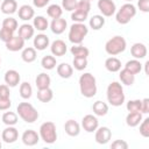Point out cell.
Wrapping results in <instances>:
<instances>
[{
    "label": "cell",
    "mask_w": 149,
    "mask_h": 149,
    "mask_svg": "<svg viewBox=\"0 0 149 149\" xmlns=\"http://www.w3.org/2000/svg\"><path fill=\"white\" fill-rule=\"evenodd\" d=\"M66 26H68V22H66L65 19H62V17L52 19L51 24H50V29H51V31H52L54 34L59 35V34H62V33L65 31Z\"/></svg>",
    "instance_id": "cell-16"
},
{
    "label": "cell",
    "mask_w": 149,
    "mask_h": 149,
    "mask_svg": "<svg viewBox=\"0 0 149 149\" xmlns=\"http://www.w3.org/2000/svg\"><path fill=\"white\" fill-rule=\"evenodd\" d=\"M81 127L84 128L85 132L87 133H93L95 132V129L99 127V121L97 119V116L92 115V114H87L81 120Z\"/></svg>",
    "instance_id": "cell-10"
},
{
    "label": "cell",
    "mask_w": 149,
    "mask_h": 149,
    "mask_svg": "<svg viewBox=\"0 0 149 149\" xmlns=\"http://www.w3.org/2000/svg\"><path fill=\"white\" fill-rule=\"evenodd\" d=\"M49 43H50L49 37L45 34H38L34 37V48L36 50L42 51V50L47 49L49 47Z\"/></svg>",
    "instance_id": "cell-19"
},
{
    "label": "cell",
    "mask_w": 149,
    "mask_h": 149,
    "mask_svg": "<svg viewBox=\"0 0 149 149\" xmlns=\"http://www.w3.org/2000/svg\"><path fill=\"white\" fill-rule=\"evenodd\" d=\"M126 108L128 112H141V100H129L126 105Z\"/></svg>",
    "instance_id": "cell-41"
},
{
    "label": "cell",
    "mask_w": 149,
    "mask_h": 149,
    "mask_svg": "<svg viewBox=\"0 0 149 149\" xmlns=\"http://www.w3.org/2000/svg\"><path fill=\"white\" fill-rule=\"evenodd\" d=\"M107 100L108 102L114 106V107H119L125 102V93H123V87L120 83L118 81H112L108 86H107Z\"/></svg>",
    "instance_id": "cell-2"
},
{
    "label": "cell",
    "mask_w": 149,
    "mask_h": 149,
    "mask_svg": "<svg viewBox=\"0 0 149 149\" xmlns=\"http://www.w3.org/2000/svg\"><path fill=\"white\" fill-rule=\"evenodd\" d=\"M17 115L27 123H33L38 119L37 109L29 102H20L16 107Z\"/></svg>",
    "instance_id": "cell-3"
},
{
    "label": "cell",
    "mask_w": 149,
    "mask_h": 149,
    "mask_svg": "<svg viewBox=\"0 0 149 149\" xmlns=\"http://www.w3.org/2000/svg\"><path fill=\"white\" fill-rule=\"evenodd\" d=\"M48 2H49V0H33L34 6L37 7V8H43V7H45V6L48 5Z\"/></svg>",
    "instance_id": "cell-52"
},
{
    "label": "cell",
    "mask_w": 149,
    "mask_h": 149,
    "mask_svg": "<svg viewBox=\"0 0 149 149\" xmlns=\"http://www.w3.org/2000/svg\"><path fill=\"white\" fill-rule=\"evenodd\" d=\"M52 98H54V92L50 87L42 88V90L37 91V99L41 102H49L52 100Z\"/></svg>",
    "instance_id": "cell-30"
},
{
    "label": "cell",
    "mask_w": 149,
    "mask_h": 149,
    "mask_svg": "<svg viewBox=\"0 0 149 149\" xmlns=\"http://www.w3.org/2000/svg\"><path fill=\"white\" fill-rule=\"evenodd\" d=\"M119 78L121 80L122 84L129 86V85H133L134 81H135V74H133L130 71H128L127 69H122L120 71V74H119Z\"/></svg>",
    "instance_id": "cell-28"
},
{
    "label": "cell",
    "mask_w": 149,
    "mask_h": 149,
    "mask_svg": "<svg viewBox=\"0 0 149 149\" xmlns=\"http://www.w3.org/2000/svg\"><path fill=\"white\" fill-rule=\"evenodd\" d=\"M76 6H77V0H62V8L68 12L74 10Z\"/></svg>",
    "instance_id": "cell-46"
},
{
    "label": "cell",
    "mask_w": 149,
    "mask_h": 149,
    "mask_svg": "<svg viewBox=\"0 0 149 149\" xmlns=\"http://www.w3.org/2000/svg\"><path fill=\"white\" fill-rule=\"evenodd\" d=\"M79 88L81 95L85 98H92L97 94V80L93 74L85 72L79 77Z\"/></svg>",
    "instance_id": "cell-1"
},
{
    "label": "cell",
    "mask_w": 149,
    "mask_h": 149,
    "mask_svg": "<svg viewBox=\"0 0 149 149\" xmlns=\"http://www.w3.org/2000/svg\"><path fill=\"white\" fill-rule=\"evenodd\" d=\"M40 137L48 144H52L57 140V132L56 126L51 121H47L41 125L40 127Z\"/></svg>",
    "instance_id": "cell-7"
},
{
    "label": "cell",
    "mask_w": 149,
    "mask_h": 149,
    "mask_svg": "<svg viewBox=\"0 0 149 149\" xmlns=\"http://www.w3.org/2000/svg\"><path fill=\"white\" fill-rule=\"evenodd\" d=\"M148 65H149V62L147 61L146 64H144V66H146V73H147V74H148Z\"/></svg>",
    "instance_id": "cell-53"
},
{
    "label": "cell",
    "mask_w": 149,
    "mask_h": 149,
    "mask_svg": "<svg viewBox=\"0 0 149 149\" xmlns=\"http://www.w3.org/2000/svg\"><path fill=\"white\" fill-rule=\"evenodd\" d=\"M73 68L78 71H83L87 66V58L85 57H73Z\"/></svg>",
    "instance_id": "cell-39"
},
{
    "label": "cell",
    "mask_w": 149,
    "mask_h": 149,
    "mask_svg": "<svg viewBox=\"0 0 149 149\" xmlns=\"http://www.w3.org/2000/svg\"><path fill=\"white\" fill-rule=\"evenodd\" d=\"M56 58L51 55H47L41 59V65L45 70H52L54 68H56Z\"/></svg>",
    "instance_id": "cell-37"
},
{
    "label": "cell",
    "mask_w": 149,
    "mask_h": 149,
    "mask_svg": "<svg viewBox=\"0 0 149 149\" xmlns=\"http://www.w3.org/2000/svg\"><path fill=\"white\" fill-rule=\"evenodd\" d=\"M62 13H63V8L59 5H57V3H52V5L48 6V8H47V14L51 19L62 17Z\"/></svg>",
    "instance_id": "cell-36"
},
{
    "label": "cell",
    "mask_w": 149,
    "mask_h": 149,
    "mask_svg": "<svg viewBox=\"0 0 149 149\" xmlns=\"http://www.w3.org/2000/svg\"><path fill=\"white\" fill-rule=\"evenodd\" d=\"M21 140H22V142L26 146L33 147V146H35V144L38 143V141H40V134H37L33 129H27V130L23 132V134L21 136Z\"/></svg>",
    "instance_id": "cell-12"
},
{
    "label": "cell",
    "mask_w": 149,
    "mask_h": 149,
    "mask_svg": "<svg viewBox=\"0 0 149 149\" xmlns=\"http://www.w3.org/2000/svg\"><path fill=\"white\" fill-rule=\"evenodd\" d=\"M73 73V68L68 64V63H61L59 65H57V74L63 78V79H68L72 76Z\"/></svg>",
    "instance_id": "cell-24"
},
{
    "label": "cell",
    "mask_w": 149,
    "mask_h": 149,
    "mask_svg": "<svg viewBox=\"0 0 149 149\" xmlns=\"http://www.w3.org/2000/svg\"><path fill=\"white\" fill-rule=\"evenodd\" d=\"M105 68L109 72H118L121 70V61L116 57H108L105 61Z\"/></svg>",
    "instance_id": "cell-23"
},
{
    "label": "cell",
    "mask_w": 149,
    "mask_h": 149,
    "mask_svg": "<svg viewBox=\"0 0 149 149\" xmlns=\"http://www.w3.org/2000/svg\"><path fill=\"white\" fill-rule=\"evenodd\" d=\"M13 36H14V31H12V30H9L7 28H3V27L0 29V40L2 42L7 43Z\"/></svg>",
    "instance_id": "cell-45"
},
{
    "label": "cell",
    "mask_w": 149,
    "mask_h": 149,
    "mask_svg": "<svg viewBox=\"0 0 149 149\" xmlns=\"http://www.w3.org/2000/svg\"><path fill=\"white\" fill-rule=\"evenodd\" d=\"M17 26H19V24H17L16 19L10 17V16L3 19V21H2V27H3V28H7V29H9V30H12V31H15V30L17 29Z\"/></svg>",
    "instance_id": "cell-40"
},
{
    "label": "cell",
    "mask_w": 149,
    "mask_h": 149,
    "mask_svg": "<svg viewBox=\"0 0 149 149\" xmlns=\"http://www.w3.org/2000/svg\"><path fill=\"white\" fill-rule=\"evenodd\" d=\"M12 106L9 98H1L0 97V111H7Z\"/></svg>",
    "instance_id": "cell-48"
},
{
    "label": "cell",
    "mask_w": 149,
    "mask_h": 149,
    "mask_svg": "<svg viewBox=\"0 0 149 149\" xmlns=\"http://www.w3.org/2000/svg\"><path fill=\"white\" fill-rule=\"evenodd\" d=\"M17 14H19V17H20L21 20H23V21H29L30 19L34 17L35 12H34V9H33L31 6H29V5H22V6L19 8Z\"/></svg>",
    "instance_id": "cell-22"
},
{
    "label": "cell",
    "mask_w": 149,
    "mask_h": 149,
    "mask_svg": "<svg viewBox=\"0 0 149 149\" xmlns=\"http://www.w3.org/2000/svg\"><path fill=\"white\" fill-rule=\"evenodd\" d=\"M0 63H1V57H0Z\"/></svg>",
    "instance_id": "cell-56"
},
{
    "label": "cell",
    "mask_w": 149,
    "mask_h": 149,
    "mask_svg": "<svg viewBox=\"0 0 149 149\" xmlns=\"http://www.w3.org/2000/svg\"><path fill=\"white\" fill-rule=\"evenodd\" d=\"M64 130H65V133L69 136L74 137V136H78L79 135V133H80V126L74 120H68L65 122V125H64Z\"/></svg>",
    "instance_id": "cell-18"
},
{
    "label": "cell",
    "mask_w": 149,
    "mask_h": 149,
    "mask_svg": "<svg viewBox=\"0 0 149 149\" xmlns=\"http://www.w3.org/2000/svg\"><path fill=\"white\" fill-rule=\"evenodd\" d=\"M10 92H9V86L6 84L0 85V97L1 98H9Z\"/></svg>",
    "instance_id": "cell-50"
},
{
    "label": "cell",
    "mask_w": 149,
    "mask_h": 149,
    "mask_svg": "<svg viewBox=\"0 0 149 149\" xmlns=\"http://www.w3.org/2000/svg\"><path fill=\"white\" fill-rule=\"evenodd\" d=\"M33 94V87L27 81H23L21 85H20V95L22 99H29Z\"/></svg>",
    "instance_id": "cell-38"
},
{
    "label": "cell",
    "mask_w": 149,
    "mask_h": 149,
    "mask_svg": "<svg viewBox=\"0 0 149 149\" xmlns=\"http://www.w3.org/2000/svg\"><path fill=\"white\" fill-rule=\"evenodd\" d=\"M24 47V40L21 37V36H13L7 43H6V48L7 50L9 51H19V50H22Z\"/></svg>",
    "instance_id": "cell-13"
},
{
    "label": "cell",
    "mask_w": 149,
    "mask_h": 149,
    "mask_svg": "<svg viewBox=\"0 0 149 149\" xmlns=\"http://www.w3.org/2000/svg\"><path fill=\"white\" fill-rule=\"evenodd\" d=\"M71 19L73 22L84 23V21L87 19V13H84L80 10H73V13L71 14Z\"/></svg>",
    "instance_id": "cell-43"
},
{
    "label": "cell",
    "mask_w": 149,
    "mask_h": 149,
    "mask_svg": "<svg viewBox=\"0 0 149 149\" xmlns=\"http://www.w3.org/2000/svg\"><path fill=\"white\" fill-rule=\"evenodd\" d=\"M112 149H127L128 148V143L123 140H115L112 144H111Z\"/></svg>",
    "instance_id": "cell-47"
},
{
    "label": "cell",
    "mask_w": 149,
    "mask_h": 149,
    "mask_svg": "<svg viewBox=\"0 0 149 149\" xmlns=\"http://www.w3.org/2000/svg\"><path fill=\"white\" fill-rule=\"evenodd\" d=\"M126 1H127V2H132L133 0H126Z\"/></svg>",
    "instance_id": "cell-54"
},
{
    "label": "cell",
    "mask_w": 149,
    "mask_h": 149,
    "mask_svg": "<svg viewBox=\"0 0 149 149\" xmlns=\"http://www.w3.org/2000/svg\"><path fill=\"white\" fill-rule=\"evenodd\" d=\"M125 69H127L128 71H130L133 74H137V73H140L141 70H142V64L140 63L139 59H135V58H134V59H130V61H128V62L126 63Z\"/></svg>",
    "instance_id": "cell-34"
},
{
    "label": "cell",
    "mask_w": 149,
    "mask_h": 149,
    "mask_svg": "<svg viewBox=\"0 0 149 149\" xmlns=\"http://www.w3.org/2000/svg\"><path fill=\"white\" fill-rule=\"evenodd\" d=\"M88 34V28L85 23L74 22L69 30V41L73 44H81L85 36Z\"/></svg>",
    "instance_id": "cell-4"
},
{
    "label": "cell",
    "mask_w": 149,
    "mask_h": 149,
    "mask_svg": "<svg viewBox=\"0 0 149 149\" xmlns=\"http://www.w3.org/2000/svg\"><path fill=\"white\" fill-rule=\"evenodd\" d=\"M142 121V113L141 112H129L126 116V123L129 127H136Z\"/></svg>",
    "instance_id": "cell-25"
},
{
    "label": "cell",
    "mask_w": 149,
    "mask_h": 149,
    "mask_svg": "<svg viewBox=\"0 0 149 149\" xmlns=\"http://www.w3.org/2000/svg\"><path fill=\"white\" fill-rule=\"evenodd\" d=\"M0 9H1V12L3 14L12 15L17 9V2L15 0H3L0 3Z\"/></svg>",
    "instance_id": "cell-20"
},
{
    "label": "cell",
    "mask_w": 149,
    "mask_h": 149,
    "mask_svg": "<svg viewBox=\"0 0 149 149\" xmlns=\"http://www.w3.org/2000/svg\"><path fill=\"white\" fill-rule=\"evenodd\" d=\"M1 146H2V144H1V142H0V149H1Z\"/></svg>",
    "instance_id": "cell-55"
},
{
    "label": "cell",
    "mask_w": 149,
    "mask_h": 149,
    "mask_svg": "<svg viewBox=\"0 0 149 149\" xmlns=\"http://www.w3.org/2000/svg\"><path fill=\"white\" fill-rule=\"evenodd\" d=\"M140 134L143 137H149V118H146L140 122Z\"/></svg>",
    "instance_id": "cell-44"
},
{
    "label": "cell",
    "mask_w": 149,
    "mask_h": 149,
    "mask_svg": "<svg viewBox=\"0 0 149 149\" xmlns=\"http://www.w3.org/2000/svg\"><path fill=\"white\" fill-rule=\"evenodd\" d=\"M130 54L135 59H142L147 56V47L143 43H134L130 48Z\"/></svg>",
    "instance_id": "cell-17"
},
{
    "label": "cell",
    "mask_w": 149,
    "mask_h": 149,
    "mask_svg": "<svg viewBox=\"0 0 149 149\" xmlns=\"http://www.w3.org/2000/svg\"><path fill=\"white\" fill-rule=\"evenodd\" d=\"M50 50H51V54H52L54 56L61 57V56H64V55L66 54L68 48H66V44H65L64 41H62V40H56V41H54V42L51 43Z\"/></svg>",
    "instance_id": "cell-15"
},
{
    "label": "cell",
    "mask_w": 149,
    "mask_h": 149,
    "mask_svg": "<svg viewBox=\"0 0 149 149\" xmlns=\"http://www.w3.org/2000/svg\"><path fill=\"white\" fill-rule=\"evenodd\" d=\"M71 54L73 55V57H85L87 58L90 50L86 47H83L81 44H74L73 47H71Z\"/></svg>",
    "instance_id": "cell-33"
},
{
    "label": "cell",
    "mask_w": 149,
    "mask_h": 149,
    "mask_svg": "<svg viewBox=\"0 0 149 149\" xmlns=\"http://www.w3.org/2000/svg\"><path fill=\"white\" fill-rule=\"evenodd\" d=\"M2 122L6 125V126H14L17 123V113H14V112H5L2 114V118H1Z\"/></svg>",
    "instance_id": "cell-35"
},
{
    "label": "cell",
    "mask_w": 149,
    "mask_h": 149,
    "mask_svg": "<svg viewBox=\"0 0 149 149\" xmlns=\"http://www.w3.org/2000/svg\"><path fill=\"white\" fill-rule=\"evenodd\" d=\"M88 1H92V0H88Z\"/></svg>",
    "instance_id": "cell-57"
},
{
    "label": "cell",
    "mask_w": 149,
    "mask_h": 149,
    "mask_svg": "<svg viewBox=\"0 0 149 149\" xmlns=\"http://www.w3.org/2000/svg\"><path fill=\"white\" fill-rule=\"evenodd\" d=\"M112 137V132L108 127H98L95 129V135H94V139H95V142L99 143V144H106L109 142Z\"/></svg>",
    "instance_id": "cell-8"
},
{
    "label": "cell",
    "mask_w": 149,
    "mask_h": 149,
    "mask_svg": "<svg viewBox=\"0 0 149 149\" xmlns=\"http://www.w3.org/2000/svg\"><path fill=\"white\" fill-rule=\"evenodd\" d=\"M50 83H51V79H50V76L42 72L40 73L36 79H35V84H36V87L38 90H42V88H47V87H50Z\"/></svg>",
    "instance_id": "cell-26"
},
{
    "label": "cell",
    "mask_w": 149,
    "mask_h": 149,
    "mask_svg": "<svg viewBox=\"0 0 149 149\" xmlns=\"http://www.w3.org/2000/svg\"><path fill=\"white\" fill-rule=\"evenodd\" d=\"M21 58L26 63H33L36 59V49L31 47L24 48L21 52Z\"/></svg>",
    "instance_id": "cell-27"
},
{
    "label": "cell",
    "mask_w": 149,
    "mask_h": 149,
    "mask_svg": "<svg viewBox=\"0 0 149 149\" xmlns=\"http://www.w3.org/2000/svg\"><path fill=\"white\" fill-rule=\"evenodd\" d=\"M1 139L6 143H14L19 139V132L14 126H7L1 133Z\"/></svg>",
    "instance_id": "cell-11"
},
{
    "label": "cell",
    "mask_w": 149,
    "mask_h": 149,
    "mask_svg": "<svg viewBox=\"0 0 149 149\" xmlns=\"http://www.w3.org/2000/svg\"><path fill=\"white\" fill-rule=\"evenodd\" d=\"M135 15H136V7L132 2H127L120 7V9L115 15V19L118 23L127 24Z\"/></svg>",
    "instance_id": "cell-6"
},
{
    "label": "cell",
    "mask_w": 149,
    "mask_h": 149,
    "mask_svg": "<svg viewBox=\"0 0 149 149\" xmlns=\"http://www.w3.org/2000/svg\"><path fill=\"white\" fill-rule=\"evenodd\" d=\"M0 1H1V0H0Z\"/></svg>",
    "instance_id": "cell-59"
},
{
    "label": "cell",
    "mask_w": 149,
    "mask_h": 149,
    "mask_svg": "<svg viewBox=\"0 0 149 149\" xmlns=\"http://www.w3.org/2000/svg\"><path fill=\"white\" fill-rule=\"evenodd\" d=\"M137 7L141 12L148 13L149 12V0H139L137 1Z\"/></svg>",
    "instance_id": "cell-49"
},
{
    "label": "cell",
    "mask_w": 149,
    "mask_h": 149,
    "mask_svg": "<svg viewBox=\"0 0 149 149\" xmlns=\"http://www.w3.org/2000/svg\"><path fill=\"white\" fill-rule=\"evenodd\" d=\"M49 23H48V20L42 16V15H38V16H35L34 17V21H33V27L35 29H37L38 31H44L47 30Z\"/></svg>",
    "instance_id": "cell-32"
},
{
    "label": "cell",
    "mask_w": 149,
    "mask_h": 149,
    "mask_svg": "<svg viewBox=\"0 0 149 149\" xmlns=\"http://www.w3.org/2000/svg\"><path fill=\"white\" fill-rule=\"evenodd\" d=\"M126 47H127L126 40H125L122 36L116 35V36L109 38V40L106 42V44H105V50H106V52H107L108 55H111V56H116V55L123 52L125 49H126Z\"/></svg>",
    "instance_id": "cell-5"
},
{
    "label": "cell",
    "mask_w": 149,
    "mask_h": 149,
    "mask_svg": "<svg viewBox=\"0 0 149 149\" xmlns=\"http://www.w3.org/2000/svg\"><path fill=\"white\" fill-rule=\"evenodd\" d=\"M92 109H93V113H94L95 115H98V116H104V115H106L107 112H108V105H107L106 102L101 101V100H98V101H95V102L93 104Z\"/></svg>",
    "instance_id": "cell-29"
},
{
    "label": "cell",
    "mask_w": 149,
    "mask_h": 149,
    "mask_svg": "<svg viewBox=\"0 0 149 149\" xmlns=\"http://www.w3.org/2000/svg\"><path fill=\"white\" fill-rule=\"evenodd\" d=\"M90 28L93 30H99L105 26V17L102 15H93L88 21Z\"/></svg>",
    "instance_id": "cell-31"
},
{
    "label": "cell",
    "mask_w": 149,
    "mask_h": 149,
    "mask_svg": "<svg viewBox=\"0 0 149 149\" xmlns=\"http://www.w3.org/2000/svg\"><path fill=\"white\" fill-rule=\"evenodd\" d=\"M49 1H50V0H49Z\"/></svg>",
    "instance_id": "cell-58"
},
{
    "label": "cell",
    "mask_w": 149,
    "mask_h": 149,
    "mask_svg": "<svg viewBox=\"0 0 149 149\" xmlns=\"http://www.w3.org/2000/svg\"><path fill=\"white\" fill-rule=\"evenodd\" d=\"M90 9H91V1H88V0H79V1H77V6H76L74 10H80V12H84V13L88 14Z\"/></svg>",
    "instance_id": "cell-42"
},
{
    "label": "cell",
    "mask_w": 149,
    "mask_h": 149,
    "mask_svg": "<svg viewBox=\"0 0 149 149\" xmlns=\"http://www.w3.org/2000/svg\"><path fill=\"white\" fill-rule=\"evenodd\" d=\"M98 8L101 12L102 16H107V17L112 16L116 10L113 0H98Z\"/></svg>",
    "instance_id": "cell-9"
},
{
    "label": "cell",
    "mask_w": 149,
    "mask_h": 149,
    "mask_svg": "<svg viewBox=\"0 0 149 149\" xmlns=\"http://www.w3.org/2000/svg\"><path fill=\"white\" fill-rule=\"evenodd\" d=\"M3 79H5L6 85H8L9 87H15L19 85L21 77L16 70H8V71H6Z\"/></svg>",
    "instance_id": "cell-14"
},
{
    "label": "cell",
    "mask_w": 149,
    "mask_h": 149,
    "mask_svg": "<svg viewBox=\"0 0 149 149\" xmlns=\"http://www.w3.org/2000/svg\"><path fill=\"white\" fill-rule=\"evenodd\" d=\"M149 112V99L144 98L143 100H141V113L147 114Z\"/></svg>",
    "instance_id": "cell-51"
},
{
    "label": "cell",
    "mask_w": 149,
    "mask_h": 149,
    "mask_svg": "<svg viewBox=\"0 0 149 149\" xmlns=\"http://www.w3.org/2000/svg\"><path fill=\"white\" fill-rule=\"evenodd\" d=\"M34 33H35V28L29 23H23L19 27V36H21L24 41L30 40L34 36Z\"/></svg>",
    "instance_id": "cell-21"
}]
</instances>
